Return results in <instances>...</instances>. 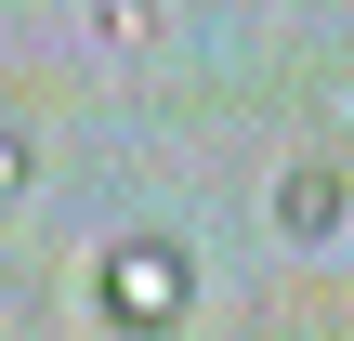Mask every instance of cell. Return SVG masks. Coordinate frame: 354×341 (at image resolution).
I'll use <instances>...</instances> for the list:
<instances>
[{
	"instance_id": "6da1fadb",
	"label": "cell",
	"mask_w": 354,
	"mask_h": 341,
	"mask_svg": "<svg viewBox=\"0 0 354 341\" xmlns=\"http://www.w3.org/2000/svg\"><path fill=\"white\" fill-rule=\"evenodd\" d=\"M184 302H197V250L184 237H158V223H131V237H105V263H92V315L131 341L184 329Z\"/></svg>"
},
{
	"instance_id": "7a4b0ae2",
	"label": "cell",
	"mask_w": 354,
	"mask_h": 341,
	"mask_svg": "<svg viewBox=\"0 0 354 341\" xmlns=\"http://www.w3.org/2000/svg\"><path fill=\"white\" fill-rule=\"evenodd\" d=\"M276 237H342V171H328V158L276 171Z\"/></svg>"
}]
</instances>
